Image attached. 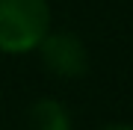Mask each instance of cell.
<instances>
[{"mask_svg": "<svg viewBox=\"0 0 133 130\" xmlns=\"http://www.w3.org/2000/svg\"><path fill=\"white\" fill-rule=\"evenodd\" d=\"M50 30L53 15L48 0H0V53H33Z\"/></svg>", "mask_w": 133, "mask_h": 130, "instance_id": "1", "label": "cell"}, {"mask_svg": "<svg viewBox=\"0 0 133 130\" xmlns=\"http://www.w3.org/2000/svg\"><path fill=\"white\" fill-rule=\"evenodd\" d=\"M27 130H74V118L59 98H38L30 104Z\"/></svg>", "mask_w": 133, "mask_h": 130, "instance_id": "3", "label": "cell"}, {"mask_svg": "<svg viewBox=\"0 0 133 130\" xmlns=\"http://www.w3.org/2000/svg\"><path fill=\"white\" fill-rule=\"evenodd\" d=\"M98 130H133V124H127V121H112V124H104Z\"/></svg>", "mask_w": 133, "mask_h": 130, "instance_id": "4", "label": "cell"}, {"mask_svg": "<svg viewBox=\"0 0 133 130\" xmlns=\"http://www.w3.org/2000/svg\"><path fill=\"white\" fill-rule=\"evenodd\" d=\"M42 65L59 80H77L89 71V47L71 30H50L38 44Z\"/></svg>", "mask_w": 133, "mask_h": 130, "instance_id": "2", "label": "cell"}]
</instances>
